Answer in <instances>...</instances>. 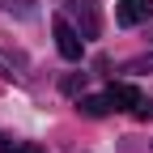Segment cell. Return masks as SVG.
Wrapping results in <instances>:
<instances>
[{"mask_svg":"<svg viewBox=\"0 0 153 153\" xmlns=\"http://www.w3.org/2000/svg\"><path fill=\"white\" fill-rule=\"evenodd\" d=\"M51 30H55V47H60V55L76 64V60H81V51H85V38H81V30H76L68 17H64V13L51 22Z\"/></svg>","mask_w":153,"mask_h":153,"instance_id":"1","label":"cell"},{"mask_svg":"<svg viewBox=\"0 0 153 153\" xmlns=\"http://www.w3.org/2000/svg\"><path fill=\"white\" fill-rule=\"evenodd\" d=\"M64 17H72V26L81 30V38H98V9L89 0H64Z\"/></svg>","mask_w":153,"mask_h":153,"instance_id":"2","label":"cell"},{"mask_svg":"<svg viewBox=\"0 0 153 153\" xmlns=\"http://www.w3.org/2000/svg\"><path fill=\"white\" fill-rule=\"evenodd\" d=\"M115 17H119V26H140L153 17V0H119Z\"/></svg>","mask_w":153,"mask_h":153,"instance_id":"3","label":"cell"},{"mask_svg":"<svg viewBox=\"0 0 153 153\" xmlns=\"http://www.w3.org/2000/svg\"><path fill=\"white\" fill-rule=\"evenodd\" d=\"M106 94H111V102H115V111H136V106L145 102V98H140V89H136V85H128V81H119V85H111Z\"/></svg>","mask_w":153,"mask_h":153,"instance_id":"4","label":"cell"},{"mask_svg":"<svg viewBox=\"0 0 153 153\" xmlns=\"http://www.w3.org/2000/svg\"><path fill=\"white\" fill-rule=\"evenodd\" d=\"M115 102L111 94H89V98H81V115H89V119H102V115H111Z\"/></svg>","mask_w":153,"mask_h":153,"instance_id":"5","label":"cell"},{"mask_svg":"<svg viewBox=\"0 0 153 153\" xmlns=\"http://www.w3.org/2000/svg\"><path fill=\"white\" fill-rule=\"evenodd\" d=\"M34 4H38V0H0V9L13 13V17H30V13H34Z\"/></svg>","mask_w":153,"mask_h":153,"instance_id":"6","label":"cell"},{"mask_svg":"<svg viewBox=\"0 0 153 153\" xmlns=\"http://www.w3.org/2000/svg\"><path fill=\"white\" fill-rule=\"evenodd\" d=\"M0 153H22V145H17L13 136H0Z\"/></svg>","mask_w":153,"mask_h":153,"instance_id":"7","label":"cell"},{"mask_svg":"<svg viewBox=\"0 0 153 153\" xmlns=\"http://www.w3.org/2000/svg\"><path fill=\"white\" fill-rule=\"evenodd\" d=\"M22 153H38V149H22Z\"/></svg>","mask_w":153,"mask_h":153,"instance_id":"8","label":"cell"}]
</instances>
